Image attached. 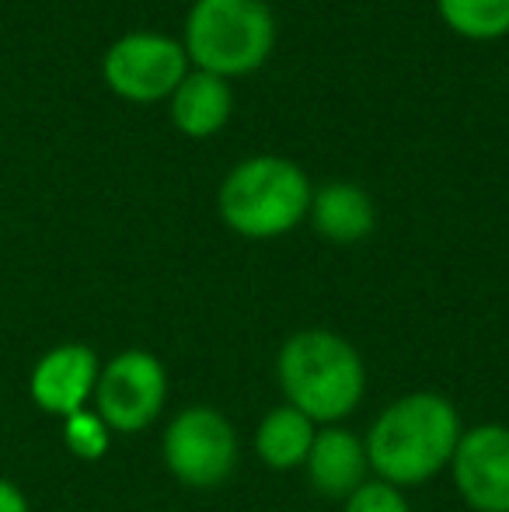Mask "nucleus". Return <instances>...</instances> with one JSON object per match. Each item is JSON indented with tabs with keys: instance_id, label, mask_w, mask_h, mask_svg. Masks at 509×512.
Listing matches in <instances>:
<instances>
[{
	"instance_id": "obj_1",
	"label": "nucleus",
	"mask_w": 509,
	"mask_h": 512,
	"mask_svg": "<svg viewBox=\"0 0 509 512\" xmlns=\"http://www.w3.org/2000/svg\"><path fill=\"white\" fill-rule=\"evenodd\" d=\"M461 436L464 425L454 401L436 391H415L377 415L363 446L377 478L394 488H415L450 467Z\"/></svg>"
},
{
	"instance_id": "obj_2",
	"label": "nucleus",
	"mask_w": 509,
	"mask_h": 512,
	"mask_svg": "<svg viewBox=\"0 0 509 512\" xmlns=\"http://www.w3.org/2000/svg\"><path fill=\"white\" fill-rule=\"evenodd\" d=\"M276 380L286 405L314 425H335L360 408L367 394V366L356 345L328 328H304L283 342Z\"/></svg>"
},
{
	"instance_id": "obj_3",
	"label": "nucleus",
	"mask_w": 509,
	"mask_h": 512,
	"mask_svg": "<svg viewBox=\"0 0 509 512\" xmlns=\"http://www.w3.org/2000/svg\"><path fill=\"white\" fill-rule=\"evenodd\" d=\"M314 185L290 157L255 154L227 171L217 209L227 230L248 241H272L307 220Z\"/></svg>"
},
{
	"instance_id": "obj_4",
	"label": "nucleus",
	"mask_w": 509,
	"mask_h": 512,
	"mask_svg": "<svg viewBox=\"0 0 509 512\" xmlns=\"http://www.w3.org/2000/svg\"><path fill=\"white\" fill-rule=\"evenodd\" d=\"M185 56L224 81L262 67L276 49V18L265 0H196L185 18Z\"/></svg>"
},
{
	"instance_id": "obj_5",
	"label": "nucleus",
	"mask_w": 509,
	"mask_h": 512,
	"mask_svg": "<svg viewBox=\"0 0 509 512\" xmlns=\"http://www.w3.org/2000/svg\"><path fill=\"white\" fill-rule=\"evenodd\" d=\"M161 457L185 488H220L238 467V432L224 411L210 405L182 408L168 422Z\"/></svg>"
},
{
	"instance_id": "obj_6",
	"label": "nucleus",
	"mask_w": 509,
	"mask_h": 512,
	"mask_svg": "<svg viewBox=\"0 0 509 512\" xmlns=\"http://www.w3.org/2000/svg\"><path fill=\"white\" fill-rule=\"evenodd\" d=\"M189 74L185 46L161 32H129L105 49L102 77L112 95L136 105L168 102Z\"/></svg>"
},
{
	"instance_id": "obj_7",
	"label": "nucleus",
	"mask_w": 509,
	"mask_h": 512,
	"mask_svg": "<svg viewBox=\"0 0 509 512\" xmlns=\"http://www.w3.org/2000/svg\"><path fill=\"white\" fill-rule=\"evenodd\" d=\"M95 411L112 432L136 436L157 422L168 401V370L147 349H126L102 363L95 387Z\"/></svg>"
},
{
	"instance_id": "obj_8",
	"label": "nucleus",
	"mask_w": 509,
	"mask_h": 512,
	"mask_svg": "<svg viewBox=\"0 0 509 512\" xmlns=\"http://www.w3.org/2000/svg\"><path fill=\"white\" fill-rule=\"evenodd\" d=\"M450 471L471 512H509V425L485 422L464 432Z\"/></svg>"
},
{
	"instance_id": "obj_9",
	"label": "nucleus",
	"mask_w": 509,
	"mask_h": 512,
	"mask_svg": "<svg viewBox=\"0 0 509 512\" xmlns=\"http://www.w3.org/2000/svg\"><path fill=\"white\" fill-rule=\"evenodd\" d=\"M102 359L91 345L84 342H63L42 352L39 363L28 373V398L35 408L56 418H70L88 408L95 398Z\"/></svg>"
},
{
	"instance_id": "obj_10",
	"label": "nucleus",
	"mask_w": 509,
	"mask_h": 512,
	"mask_svg": "<svg viewBox=\"0 0 509 512\" xmlns=\"http://www.w3.org/2000/svg\"><path fill=\"white\" fill-rule=\"evenodd\" d=\"M304 467L314 492L328 495V499H349L367 481V446H363L360 436H353L342 425H325L314 436V446L307 453Z\"/></svg>"
},
{
	"instance_id": "obj_11",
	"label": "nucleus",
	"mask_w": 509,
	"mask_h": 512,
	"mask_svg": "<svg viewBox=\"0 0 509 512\" xmlns=\"http://www.w3.org/2000/svg\"><path fill=\"white\" fill-rule=\"evenodd\" d=\"M231 112H234L231 81H224L217 74H206V70H189L185 81L175 88V95L168 98L171 122L189 140L217 136L231 122Z\"/></svg>"
},
{
	"instance_id": "obj_12",
	"label": "nucleus",
	"mask_w": 509,
	"mask_h": 512,
	"mask_svg": "<svg viewBox=\"0 0 509 512\" xmlns=\"http://www.w3.org/2000/svg\"><path fill=\"white\" fill-rule=\"evenodd\" d=\"M307 220L325 241L332 244H360L363 237L374 234L377 209L367 189L356 182H325L314 189Z\"/></svg>"
},
{
	"instance_id": "obj_13",
	"label": "nucleus",
	"mask_w": 509,
	"mask_h": 512,
	"mask_svg": "<svg viewBox=\"0 0 509 512\" xmlns=\"http://www.w3.org/2000/svg\"><path fill=\"white\" fill-rule=\"evenodd\" d=\"M318 436V425L293 405H279L262 418L255 432V453L272 471H293L307 464V453Z\"/></svg>"
},
{
	"instance_id": "obj_14",
	"label": "nucleus",
	"mask_w": 509,
	"mask_h": 512,
	"mask_svg": "<svg viewBox=\"0 0 509 512\" xmlns=\"http://www.w3.org/2000/svg\"><path fill=\"white\" fill-rule=\"evenodd\" d=\"M443 25L471 42L509 35V0H436Z\"/></svg>"
},
{
	"instance_id": "obj_15",
	"label": "nucleus",
	"mask_w": 509,
	"mask_h": 512,
	"mask_svg": "<svg viewBox=\"0 0 509 512\" xmlns=\"http://www.w3.org/2000/svg\"><path fill=\"white\" fill-rule=\"evenodd\" d=\"M63 443L77 460H102L112 446V429L102 422L95 408H84L77 415L63 418Z\"/></svg>"
},
{
	"instance_id": "obj_16",
	"label": "nucleus",
	"mask_w": 509,
	"mask_h": 512,
	"mask_svg": "<svg viewBox=\"0 0 509 512\" xmlns=\"http://www.w3.org/2000/svg\"><path fill=\"white\" fill-rule=\"evenodd\" d=\"M342 512H412V509H408L401 488L387 485V481H363L346 499V509Z\"/></svg>"
},
{
	"instance_id": "obj_17",
	"label": "nucleus",
	"mask_w": 509,
	"mask_h": 512,
	"mask_svg": "<svg viewBox=\"0 0 509 512\" xmlns=\"http://www.w3.org/2000/svg\"><path fill=\"white\" fill-rule=\"evenodd\" d=\"M0 512H28V495L11 478H0Z\"/></svg>"
}]
</instances>
